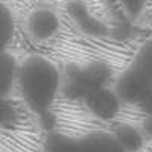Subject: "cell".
I'll return each instance as SVG.
<instances>
[{
  "mask_svg": "<svg viewBox=\"0 0 152 152\" xmlns=\"http://www.w3.org/2000/svg\"><path fill=\"white\" fill-rule=\"evenodd\" d=\"M46 152H125L110 132H88L85 135L50 134L44 145Z\"/></svg>",
  "mask_w": 152,
  "mask_h": 152,
  "instance_id": "3957f363",
  "label": "cell"
},
{
  "mask_svg": "<svg viewBox=\"0 0 152 152\" xmlns=\"http://www.w3.org/2000/svg\"><path fill=\"white\" fill-rule=\"evenodd\" d=\"M26 28L35 41H46L59 32L61 18L52 8H35L28 15Z\"/></svg>",
  "mask_w": 152,
  "mask_h": 152,
  "instance_id": "277c9868",
  "label": "cell"
},
{
  "mask_svg": "<svg viewBox=\"0 0 152 152\" xmlns=\"http://www.w3.org/2000/svg\"><path fill=\"white\" fill-rule=\"evenodd\" d=\"M18 61L8 50L0 53V99H8L17 85Z\"/></svg>",
  "mask_w": 152,
  "mask_h": 152,
  "instance_id": "5b68a950",
  "label": "cell"
},
{
  "mask_svg": "<svg viewBox=\"0 0 152 152\" xmlns=\"http://www.w3.org/2000/svg\"><path fill=\"white\" fill-rule=\"evenodd\" d=\"M113 135L125 152H138L145 145V134L129 123L119 125Z\"/></svg>",
  "mask_w": 152,
  "mask_h": 152,
  "instance_id": "8992f818",
  "label": "cell"
},
{
  "mask_svg": "<svg viewBox=\"0 0 152 152\" xmlns=\"http://www.w3.org/2000/svg\"><path fill=\"white\" fill-rule=\"evenodd\" d=\"M114 96L125 104H142L152 97V38L138 46L117 76Z\"/></svg>",
  "mask_w": 152,
  "mask_h": 152,
  "instance_id": "7a4b0ae2",
  "label": "cell"
},
{
  "mask_svg": "<svg viewBox=\"0 0 152 152\" xmlns=\"http://www.w3.org/2000/svg\"><path fill=\"white\" fill-rule=\"evenodd\" d=\"M117 2L120 3L125 14L134 20L143 14V11H145L149 0H117Z\"/></svg>",
  "mask_w": 152,
  "mask_h": 152,
  "instance_id": "ba28073f",
  "label": "cell"
},
{
  "mask_svg": "<svg viewBox=\"0 0 152 152\" xmlns=\"http://www.w3.org/2000/svg\"><path fill=\"white\" fill-rule=\"evenodd\" d=\"M17 113L9 99H0V131L15 119Z\"/></svg>",
  "mask_w": 152,
  "mask_h": 152,
  "instance_id": "9c48e42d",
  "label": "cell"
},
{
  "mask_svg": "<svg viewBox=\"0 0 152 152\" xmlns=\"http://www.w3.org/2000/svg\"><path fill=\"white\" fill-rule=\"evenodd\" d=\"M17 85L26 107L41 120L49 122L61 90L59 69L41 55H31L18 64Z\"/></svg>",
  "mask_w": 152,
  "mask_h": 152,
  "instance_id": "6da1fadb",
  "label": "cell"
},
{
  "mask_svg": "<svg viewBox=\"0 0 152 152\" xmlns=\"http://www.w3.org/2000/svg\"><path fill=\"white\" fill-rule=\"evenodd\" d=\"M142 132L146 134V135H149V137H152V116L145 120V123H143V131H142Z\"/></svg>",
  "mask_w": 152,
  "mask_h": 152,
  "instance_id": "30bf717a",
  "label": "cell"
},
{
  "mask_svg": "<svg viewBox=\"0 0 152 152\" xmlns=\"http://www.w3.org/2000/svg\"><path fill=\"white\" fill-rule=\"evenodd\" d=\"M15 34V20L11 8L0 0V53L8 50Z\"/></svg>",
  "mask_w": 152,
  "mask_h": 152,
  "instance_id": "52a82bcc",
  "label": "cell"
}]
</instances>
